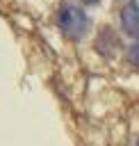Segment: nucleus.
Listing matches in <instances>:
<instances>
[{
    "label": "nucleus",
    "instance_id": "nucleus-3",
    "mask_svg": "<svg viewBox=\"0 0 139 146\" xmlns=\"http://www.w3.org/2000/svg\"><path fill=\"white\" fill-rule=\"evenodd\" d=\"M130 62H132V64H134V66L139 68V43L130 48Z\"/></svg>",
    "mask_w": 139,
    "mask_h": 146
},
{
    "label": "nucleus",
    "instance_id": "nucleus-1",
    "mask_svg": "<svg viewBox=\"0 0 139 146\" xmlns=\"http://www.w3.org/2000/svg\"><path fill=\"white\" fill-rule=\"evenodd\" d=\"M59 27L66 36L71 39H82L89 30V18L87 14L75 7V5H64L62 11H59Z\"/></svg>",
    "mask_w": 139,
    "mask_h": 146
},
{
    "label": "nucleus",
    "instance_id": "nucleus-4",
    "mask_svg": "<svg viewBox=\"0 0 139 146\" xmlns=\"http://www.w3.org/2000/svg\"><path fill=\"white\" fill-rule=\"evenodd\" d=\"M84 5H96V2H100V0H82Z\"/></svg>",
    "mask_w": 139,
    "mask_h": 146
},
{
    "label": "nucleus",
    "instance_id": "nucleus-2",
    "mask_svg": "<svg viewBox=\"0 0 139 146\" xmlns=\"http://www.w3.org/2000/svg\"><path fill=\"white\" fill-rule=\"evenodd\" d=\"M121 23L123 30L132 36H139V5L137 2H128L121 11Z\"/></svg>",
    "mask_w": 139,
    "mask_h": 146
}]
</instances>
